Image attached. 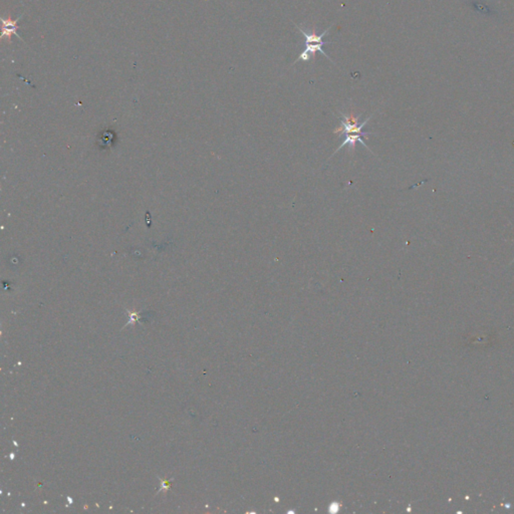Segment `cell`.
Listing matches in <instances>:
<instances>
[{"label":"cell","mask_w":514,"mask_h":514,"mask_svg":"<svg viewBox=\"0 0 514 514\" xmlns=\"http://www.w3.org/2000/svg\"><path fill=\"white\" fill-rule=\"evenodd\" d=\"M296 27L298 28V30L306 38V49L299 55L298 59L295 61V62H299V61H302V62H309L311 59H313L315 57V52H317V51L322 52L324 56H326L329 60H330L329 56L327 55V52L323 48V46L325 44L329 43V42H325V41H323V39H324V37H326V36L329 34L330 27H329L326 31H324L322 34H317L314 31V29L312 31H306L304 28H302V27H299L297 25H296Z\"/></svg>","instance_id":"7a4b0ae2"},{"label":"cell","mask_w":514,"mask_h":514,"mask_svg":"<svg viewBox=\"0 0 514 514\" xmlns=\"http://www.w3.org/2000/svg\"><path fill=\"white\" fill-rule=\"evenodd\" d=\"M513 261H514V259H513Z\"/></svg>","instance_id":"3957f363"},{"label":"cell","mask_w":514,"mask_h":514,"mask_svg":"<svg viewBox=\"0 0 514 514\" xmlns=\"http://www.w3.org/2000/svg\"><path fill=\"white\" fill-rule=\"evenodd\" d=\"M342 116V122H341V126L339 128H336L334 130V134L336 135H340L342 134V132L346 135V138H345V141L340 145L339 149H336V151L333 153V155L340 151L343 147H345L346 145H349L350 147V150L351 152L355 151L356 149V144L358 142H360L361 144L364 145L368 150H370V148L368 147V145L366 144V142L363 140V137L364 136H368V134H365L362 132V129L367 125V123L370 121V117H369L366 121H364L362 123H359V117H356L352 113H350L349 115H345V114H341Z\"/></svg>","instance_id":"6da1fadb"}]
</instances>
